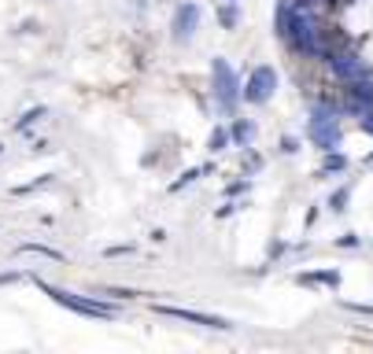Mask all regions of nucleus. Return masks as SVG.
Wrapping results in <instances>:
<instances>
[{
    "mask_svg": "<svg viewBox=\"0 0 373 354\" xmlns=\"http://www.w3.org/2000/svg\"><path fill=\"white\" fill-rule=\"evenodd\" d=\"M45 292L56 299L59 306H67V310H78V314L85 317H111L115 310L111 306H104V303H89V299H82V295H70V292H59V288H48V284H41Z\"/></svg>",
    "mask_w": 373,
    "mask_h": 354,
    "instance_id": "1",
    "label": "nucleus"
},
{
    "mask_svg": "<svg viewBox=\"0 0 373 354\" xmlns=\"http://www.w3.org/2000/svg\"><path fill=\"white\" fill-rule=\"evenodd\" d=\"M274 89H277V74H274V67H259L248 78V85H244V100H251V104H266L274 96Z\"/></svg>",
    "mask_w": 373,
    "mask_h": 354,
    "instance_id": "2",
    "label": "nucleus"
},
{
    "mask_svg": "<svg viewBox=\"0 0 373 354\" xmlns=\"http://www.w3.org/2000/svg\"><path fill=\"white\" fill-rule=\"evenodd\" d=\"M155 314H166V317H178V321H193V325H207V328H233L229 321L222 317H211V314H200V310H178V306H155Z\"/></svg>",
    "mask_w": 373,
    "mask_h": 354,
    "instance_id": "3",
    "label": "nucleus"
},
{
    "mask_svg": "<svg viewBox=\"0 0 373 354\" xmlns=\"http://www.w3.org/2000/svg\"><path fill=\"white\" fill-rule=\"evenodd\" d=\"M196 19H200L196 4L178 8V15H174V41H189V37H193L196 34Z\"/></svg>",
    "mask_w": 373,
    "mask_h": 354,
    "instance_id": "4",
    "label": "nucleus"
},
{
    "mask_svg": "<svg viewBox=\"0 0 373 354\" xmlns=\"http://www.w3.org/2000/svg\"><path fill=\"white\" fill-rule=\"evenodd\" d=\"M215 74H218V96H222V104L233 107V96H237V78H233V70L222 59H215Z\"/></svg>",
    "mask_w": 373,
    "mask_h": 354,
    "instance_id": "5",
    "label": "nucleus"
},
{
    "mask_svg": "<svg viewBox=\"0 0 373 354\" xmlns=\"http://www.w3.org/2000/svg\"><path fill=\"white\" fill-rule=\"evenodd\" d=\"M300 281H307V284L322 281V284H329V288H336V284H340V273H336V270H322V273H314V277H300Z\"/></svg>",
    "mask_w": 373,
    "mask_h": 354,
    "instance_id": "6",
    "label": "nucleus"
},
{
    "mask_svg": "<svg viewBox=\"0 0 373 354\" xmlns=\"http://www.w3.org/2000/svg\"><path fill=\"white\" fill-rule=\"evenodd\" d=\"M226 148V130H215L211 133V152H222Z\"/></svg>",
    "mask_w": 373,
    "mask_h": 354,
    "instance_id": "7",
    "label": "nucleus"
},
{
    "mask_svg": "<svg viewBox=\"0 0 373 354\" xmlns=\"http://www.w3.org/2000/svg\"><path fill=\"white\" fill-rule=\"evenodd\" d=\"M233 137H237V141H248V137H251V126L237 122V126H233Z\"/></svg>",
    "mask_w": 373,
    "mask_h": 354,
    "instance_id": "8",
    "label": "nucleus"
},
{
    "mask_svg": "<svg viewBox=\"0 0 373 354\" xmlns=\"http://www.w3.org/2000/svg\"><path fill=\"white\" fill-rule=\"evenodd\" d=\"M344 199H347V188H340L333 196V210H344Z\"/></svg>",
    "mask_w": 373,
    "mask_h": 354,
    "instance_id": "9",
    "label": "nucleus"
},
{
    "mask_svg": "<svg viewBox=\"0 0 373 354\" xmlns=\"http://www.w3.org/2000/svg\"><path fill=\"white\" fill-rule=\"evenodd\" d=\"M347 310H358V314H370L373 317V306H362V303H347Z\"/></svg>",
    "mask_w": 373,
    "mask_h": 354,
    "instance_id": "10",
    "label": "nucleus"
},
{
    "mask_svg": "<svg viewBox=\"0 0 373 354\" xmlns=\"http://www.w3.org/2000/svg\"><path fill=\"white\" fill-rule=\"evenodd\" d=\"M303 4H314V0H303Z\"/></svg>",
    "mask_w": 373,
    "mask_h": 354,
    "instance_id": "11",
    "label": "nucleus"
}]
</instances>
